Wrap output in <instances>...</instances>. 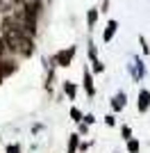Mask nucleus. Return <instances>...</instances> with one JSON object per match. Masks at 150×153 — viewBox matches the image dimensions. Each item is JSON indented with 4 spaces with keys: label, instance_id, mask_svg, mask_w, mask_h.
Returning <instances> with one entry per match:
<instances>
[{
    "label": "nucleus",
    "instance_id": "5",
    "mask_svg": "<svg viewBox=\"0 0 150 153\" xmlns=\"http://www.w3.org/2000/svg\"><path fill=\"white\" fill-rule=\"evenodd\" d=\"M123 105H125V96H123V94H118L116 98H114V110H121Z\"/></svg>",
    "mask_w": 150,
    "mask_h": 153
},
{
    "label": "nucleus",
    "instance_id": "2",
    "mask_svg": "<svg viewBox=\"0 0 150 153\" xmlns=\"http://www.w3.org/2000/svg\"><path fill=\"white\" fill-rule=\"evenodd\" d=\"M73 55H75V48H66V51H59V53L55 55V62L59 64V66H68L71 59H73Z\"/></svg>",
    "mask_w": 150,
    "mask_h": 153
},
{
    "label": "nucleus",
    "instance_id": "4",
    "mask_svg": "<svg viewBox=\"0 0 150 153\" xmlns=\"http://www.w3.org/2000/svg\"><path fill=\"white\" fill-rule=\"evenodd\" d=\"M114 32H116V21H112V23H109V27L105 30V41H109V39L114 37Z\"/></svg>",
    "mask_w": 150,
    "mask_h": 153
},
{
    "label": "nucleus",
    "instance_id": "1",
    "mask_svg": "<svg viewBox=\"0 0 150 153\" xmlns=\"http://www.w3.org/2000/svg\"><path fill=\"white\" fill-rule=\"evenodd\" d=\"M5 27V44L16 53H23V55H30L32 53V41H30V34H25L18 25H14L12 19H5L2 23Z\"/></svg>",
    "mask_w": 150,
    "mask_h": 153
},
{
    "label": "nucleus",
    "instance_id": "7",
    "mask_svg": "<svg viewBox=\"0 0 150 153\" xmlns=\"http://www.w3.org/2000/svg\"><path fill=\"white\" fill-rule=\"evenodd\" d=\"M75 149H77V135H73V137H71V144H68V153H75Z\"/></svg>",
    "mask_w": 150,
    "mask_h": 153
},
{
    "label": "nucleus",
    "instance_id": "10",
    "mask_svg": "<svg viewBox=\"0 0 150 153\" xmlns=\"http://www.w3.org/2000/svg\"><path fill=\"white\" fill-rule=\"evenodd\" d=\"M66 94H68L71 98L75 96V87H73V85H66Z\"/></svg>",
    "mask_w": 150,
    "mask_h": 153
},
{
    "label": "nucleus",
    "instance_id": "6",
    "mask_svg": "<svg viewBox=\"0 0 150 153\" xmlns=\"http://www.w3.org/2000/svg\"><path fill=\"white\" fill-rule=\"evenodd\" d=\"M84 89H87L89 94H93V82H91V76H89V73L84 76Z\"/></svg>",
    "mask_w": 150,
    "mask_h": 153
},
{
    "label": "nucleus",
    "instance_id": "8",
    "mask_svg": "<svg viewBox=\"0 0 150 153\" xmlns=\"http://www.w3.org/2000/svg\"><path fill=\"white\" fill-rule=\"evenodd\" d=\"M127 149H130V153H137V151H139V144H137L134 140H132V142H130V146H127Z\"/></svg>",
    "mask_w": 150,
    "mask_h": 153
},
{
    "label": "nucleus",
    "instance_id": "12",
    "mask_svg": "<svg viewBox=\"0 0 150 153\" xmlns=\"http://www.w3.org/2000/svg\"><path fill=\"white\" fill-rule=\"evenodd\" d=\"M7 153H18V146H9V149H7Z\"/></svg>",
    "mask_w": 150,
    "mask_h": 153
},
{
    "label": "nucleus",
    "instance_id": "3",
    "mask_svg": "<svg viewBox=\"0 0 150 153\" xmlns=\"http://www.w3.org/2000/svg\"><path fill=\"white\" fill-rule=\"evenodd\" d=\"M150 108V91H141L139 94V110L143 112V110Z\"/></svg>",
    "mask_w": 150,
    "mask_h": 153
},
{
    "label": "nucleus",
    "instance_id": "9",
    "mask_svg": "<svg viewBox=\"0 0 150 153\" xmlns=\"http://www.w3.org/2000/svg\"><path fill=\"white\" fill-rule=\"evenodd\" d=\"M96 19H98V14H96L93 9H91V12H89V23H91V25H93V23H96Z\"/></svg>",
    "mask_w": 150,
    "mask_h": 153
},
{
    "label": "nucleus",
    "instance_id": "11",
    "mask_svg": "<svg viewBox=\"0 0 150 153\" xmlns=\"http://www.w3.org/2000/svg\"><path fill=\"white\" fill-rule=\"evenodd\" d=\"M5 46H7V44H5V39L0 37V55H2V51H5Z\"/></svg>",
    "mask_w": 150,
    "mask_h": 153
}]
</instances>
